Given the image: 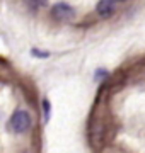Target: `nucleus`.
<instances>
[{
	"mask_svg": "<svg viewBox=\"0 0 145 153\" xmlns=\"http://www.w3.org/2000/svg\"><path fill=\"white\" fill-rule=\"evenodd\" d=\"M9 128L14 133H26L31 128V116L22 109H17L9 121Z\"/></svg>",
	"mask_w": 145,
	"mask_h": 153,
	"instance_id": "obj_1",
	"label": "nucleus"
},
{
	"mask_svg": "<svg viewBox=\"0 0 145 153\" xmlns=\"http://www.w3.org/2000/svg\"><path fill=\"white\" fill-rule=\"evenodd\" d=\"M51 17L56 19V21H67V19H72L75 16V10L68 4H56V5L51 7Z\"/></svg>",
	"mask_w": 145,
	"mask_h": 153,
	"instance_id": "obj_2",
	"label": "nucleus"
},
{
	"mask_svg": "<svg viewBox=\"0 0 145 153\" xmlns=\"http://www.w3.org/2000/svg\"><path fill=\"white\" fill-rule=\"evenodd\" d=\"M116 5H114V0H101L97 4V14L101 17H109L114 12Z\"/></svg>",
	"mask_w": 145,
	"mask_h": 153,
	"instance_id": "obj_3",
	"label": "nucleus"
},
{
	"mask_svg": "<svg viewBox=\"0 0 145 153\" xmlns=\"http://www.w3.org/2000/svg\"><path fill=\"white\" fill-rule=\"evenodd\" d=\"M31 9H39V7H45L46 5V0H24Z\"/></svg>",
	"mask_w": 145,
	"mask_h": 153,
	"instance_id": "obj_4",
	"label": "nucleus"
},
{
	"mask_svg": "<svg viewBox=\"0 0 145 153\" xmlns=\"http://www.w3.org/2000/svg\"><path fill=\"white\" fill-rule=\"evenodd\" d=\"M43 107H45V117L48 119L50 117V102L48 100H43Z\"/></svg>",
	"mask_w": 145,
	"mask_h": 153,
	"instance_id": "obj_5",
	"label": "nucleus"
}]
</instances>
